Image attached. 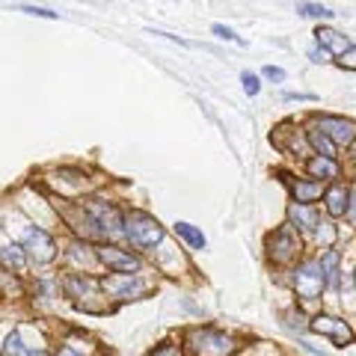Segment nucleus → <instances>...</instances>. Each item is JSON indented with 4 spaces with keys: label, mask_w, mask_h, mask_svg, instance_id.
Wrapping results in <instances>:
<instances>
[{
    "label": "nucleus",
    "mask_w": 356,
    "mask_h": 356,
    "mask_svg": "<svg viewBox=\"0 0 356 356\" xmlns=\"http://www.w3.org/2000/svg\"><path fill=\"white\" fill-rule=\"evenodd\" d=\"M303 252V241H300V232L294 226H280L267 235V259L273 264H294Z\"/></svg>",
    "instance_id": "7ed1b4c3"
},
{
    "label": "nucleus",
    "mask_w": 356,
    "mask_h": 356,
    "mask_svg": "<svg viewBox=\"0 0 356 356\" xmlns=\"http://www.w3.org/2000/svg\"><path fill=\"white\" fill-rule=\"evenodd\" d=\"M211 30H214V33H217V36H220V39H226V42H238V44H243V39H241V36H235V30H229V27H222V24H214V27H211Z\"/></svg>",
    "instance_id": "393cba45"
},
{
    "label": "nucleus",
    "mask_w": 356,
    "mask_h": 356,
    "mask_svg": "<svg viewBox=\"0 0 356 356\" xmlns=\"http://www.w3.org/2000/svg\"><path fill=\"white\" fill-rule=\"evenodd\" d=\"M309 330L318 332V336H327L336 348H348V344H353V327L348 324L344 318H332V315H315L309 321Z\"/></svg>",
    "instance_id": "423d86ee"
},
{
    "label": "nucleus",
    "mask_w": 356,
    "mask_h": 356,
    "mask_svg": "<svg viewBox=\"0 0 356 356\" xmlns=\"http://www.w3.org/2000/svg\"><path fill=\"white\" fill-rule=\"evenodd\" d=\"M104 288L113 297H119V300H131V297H137V294H143V282L137 280V273H119V276H110V280L104 282Z\"/></svg>",
    "instance_id": "4468645a"
},
{
    "label": "nucleus",
    "mask_w": 356,
    "mask_h": 356,
    "mask_svg": "<svg viewBox=\"0 0 356 356\" xmlns=\"http://www.w3.org/2000/svg\"><path fill=\"white\" fill-rule=\"evenodd\" d=\"M184 348L191 356H235L241 344L220 330L211 327H193L184 336Z\"/></svg>",
    "instance_id": "f257e3e1"
},
{
    "label": "nucleus",
    "mask_w": 356,
    "mask_h": 356,
    "mask_svg": "<svg viewBox=\"0 0 356 356\" xmlns=\"http://www.w3.org/2000/svg\"><path fill=\"white\" fill-rule=\"evenodd\" d=\"M24 13L27 15H42V18H54L51 9H36V6H24Z\"/></svg>",
    "instance_id": "c756f323"
},
{
    "label": "nucleus",
    "mask_w": 356,
    "mask_h": 356,
    "mask_svg": "<svg viewBox=\"0 0 356 356\" xmlns=\"http://www.w3.org/2000/svg\"><path fill=\"white\" fill-rule=\"evenodd\" d=\"M3 356H27V348H24V341H21V332L18 330L9 332V339L3 344Z\"/></svg>",
    "instance_id": "5701e85b"
},
{
    "label": "nucleus",
    "mask_w": 356,
    "mask_h": 356,
    "mask_svg": "<svg viewBox=\"0 0 356 356\" xmlns=\"http://www.w3.org/2000/svg\"><path fill=\"white\" fill-rule=\"evenodd\" d=\"M149 356H181V350H178L175 344H158V348H154Z\"/></svg>",
    "instance_id": "bb28decb"
},
{
    "label": "nucleus",
    "mask_w": 356,
    "mask_h": 356,
    "mask_svg": "<svg viewBox=\"0 0 356 356\" xmlns=\"http://www.w3.org/2000/svg\"><path fill=\"white\" fill-rule=\"evenodd\" d=\"M0 261H3L6 267H15V270H21V267H24V247H18V243H13V247H3V250H0Z\"/></svg>",
    "instance_id": "412c9836"
},
{
    "label": "nucleus",
    "mask_w": 356,
    "mask_h": 356,
    "mask_svg": "<svg viewBox=\"0 0 356 356\" xmlns=\"http://www.w3.org/2000/svg\"><path fill=\"white\" fill-rule=\"evenodd\" d=\"M291 285H294V294L303 300V303H318L321 294H324V270H321V261L318 259H306L300 261L294 270H291Z\"/></svg>",
    "instance_id": "f03ea898"
},
{
    "label": "nucleus",
    "mask_w": 356,
    "mask_h": 356,
    "mask_svg": "<svg viewBox=\"0 0 356 356\" xmlns=\"http://www.w3.org/2000/svg\"><path fill=\"white\" fill-rule=\"evenodd\" d=\"M318 222H321V217L312 205H300V202L288 205V226H294L297 232H315Z\"/></svg>",
    "instance_id": "ddd939ff"
},
{
    "label": "nucleus",
    "mask_w": 356,
    "mask_h": 356,
    "mask_svg": "<svg viewBox=\"0 0 356 356\" xmlns=\"http://www.w3.org/2000/svg\"><path fill=\"white\" fill-rule=\"evenodd\" d=\"M65 291H69V297L77 300V306L95 312L92 303H89V297H98V282H95V280H89V276H81V273L65 276Z\"/></svg>",
    "instance_id": "9d476101"
},
{
    "label": "nucleus",
    "mask_w": 356,
    "mask_h": 356,
    "mask_svg": "<svg viewBox=\"0 0 356 356\" xmlns=\"http://www.w3.org/2000/svg\"><path fill=\"white\" fill-rule=\"evenodd\" d=\"M306 140H309V146H312V152H315V154H324V158H339V146L318 125H312L306 131Z\"/></svg>",
    "instance_id": "a211bd4d"
},
{
    "label": "nucleus",
    "mask_w": 356,
    "mask_h": 356,
    "mask_svg": "<svg viewBox=\"0 0 356 356\" xmlns=\"http://www.w3.org/2000/svg\"><path fill=\"white\" fill-rule=\"evenodd\" d=\"M57 356H83V353H77L74 348H60V353Z\"/></svg>",
    "instance_id": "2f4dec72"
},
{
    "label": "nucleus",
    "mask_w": 356,
    "mask_h": 356,
    "mask_svg": "<svg viewBox=\"0 0 356 356\" xmlns=\"http://www.w3.org/2000/svg\"><path fill=\"white\" fill-rule=\"evenodd\" d=\"M336 238H339V229L332 226L330 220H321V222H318V229H315V241H318L324 250H332Z\"/></svg>",
    "instance_id": "aec40b11"
},
{
    "label": "nucleus",
    "mask_w": 356,
    "mask_h": 356,
    "mask_svg": "<svg viewBox=\"0 0 356 356\" xmlns=\"http://www.w3.org/2000/svg\"><path fill=\"white\" fill-rule=\"evenodd\" d=\"M24 252L30 255L33 261L44 264V261H51L54 255H57V243H54V238L44 229H30L24 235Z\"/></svg>",
    "instance_id": "1a4fd4ad"
},
{
    "label": "nucleus",
    "mask_w": 356,
    "mask_h": 356,
    "mask_svg": "<svg viewBox=\"0 0 356 356\" xmlns=\"http://www.w3.org/2000/svg\"><path fill=\"white\" fill-rule=\"evenodd\" d=\"M324 205H327L330 217H344L348 214V205H350V187L341 181H332L324 193Z\"/></svg>",
    "instance_id": "f8f14e48"
},
{
    "label": "nucleus",
    "mask_w": 356,
    "mask_h": 356,
    "mask_svg": "<svg viewBox=\"0 0 356 356\" xmlns=\"http://www.w3.org/2000/svg\"><path fill=\"white\" fill-rule=\"evenodd\" d=\"M348 220L356 226V184L350 187V205H348Z\"/></svg>",
    "instance_id": "c85d7f7f"
},
{
    "label": "nucleus",
    "mask_w": 356,
    "mask_h": 356,
    "mask_svg": "<svg viewBox=\"0 0 356 356\" xmlns=\"http://www.w3.org/2000/svg\"><path fill=\"white\" fill-rule=\"evenodd\" d=\"M125 235L134 247L149 250L163 241V226L146 211H131V214H125Z\"/></svg>",
    "instance_id": "20e7f679"
},
{
    "label": "nucleus",
    "mask_w": 356,
    "mask_h": 356,
    "mask_svg": "<svg viewBox=\"0 0 356 356\" xmlns=\"http://www.w3.org/2000/svg\"><path fill=\"white\" fill-rule=\"evenodd\" d=\"M315 125L327 134V137L336 143V146H353L356 143V122L341 119V116H318Z\"/></svg>",
    "instance_id": "0eeeda50"
},
{
    "label": "nucleus",
    "mask_w": 356,
    "mask_h": 356,
    "mask_svg": "<svg viewBox=\"0 0 356 356\" xmlns=\"http://www.w3.org/2000/svg\"><path fill=\"white\" fill-rule=\"evenodd\" d=\"M339 65H341V69H353V72H356V44H353L348 54H341V57H339Z\"/></svg>",
    "instance_id": "a878e982"
},
{
    "label": "nucleus",
    "mask_w": 356,
    "mask_h": 356,
    "mask_svg": "<svg viewBox=\"0 0 356 356\" xmlns=\"http://www.w3.org/2000/svg\"><path fill=\"white\" fill-rule=\"evenodd\" d=\"M306 172L315 178V181H336L339 178V161L336 158H324V154H312L306 161Z\"/></svg>",
    "instance_id": "dca6fc26"
},
{
    "label": "nucleus",
    "mask_w": 356,
    "mask_h": 356,
    "mask_svg": "<svg viewBox=\"0 0 356 356\" xmlns=\"http://www.w3.org/2000/svg\"><path fill=\"white\" fill-rule=\"evenodd\" d=\"M350 154H353V161H356V143H353V146H350Z\"/></svg>",
    "instance_id": "473e14b6"
},
{
    "label": "nucleus",
    "mask_w": 356,
    "mask_h": 356,
    "mask_svg": "<svg viewBox=\"0 0 356 356\" xmlns=\"http://www.w3.org/2000/svg\"><path fill=\"white\" fill-rule=\"evenodd\" d=\"M175 235L178 238H181V241H187V247H191V250H205V235H202V232H199L196 226H191V222H175Z\"/></svg>",
    "instance_id": "6ab92c4d"
},
{
    "label": "nucleus",
    "mask_w": 356,
    "mask_h": 356,
    "mask_svg": "<svg viewBox=\"0 0 356 356\" xmlns=\"http://www.w3.org/2000/svg\"><path fill=\"white\" fill-rule=\"evenodd\" d=\"M241 83H243V89H247V95H259L261 83H259V77H255V74L243 72V74H241Z\"/></svg>",
    "instance_id": "b1692460"
},
{
    "label": "nucleus",
    "mask_w": 356,
    "mask_h": 356,
    "mask_svg": "<svg viewBox=\"0 0 356 356\" xmlns=\"http://www.w3.org/2000/svg\"><path fill=\"white\" fill-rule=\"evenodd\" d=\"M95 255H98V261L107 264L113 273H131L134 276V273H140V267H143L137 255H131L119 247H98Z\"/></svg>",
    "instance_id": "6e6552de"
},
{
    "label": "nucleus",
    "mask_w": 356,
    "mask_h": 356,
    "mask_svg": "<svg viewBox=\"0 0 356 356\" xmlns=\"http://www.w3.org/2000/svg\"><path fill=\"white\" fill-rule=\"evenodd\" d=\"M267 81H285V72L282 69H276V65H264V72H261Z\"/></svg>",
    "instance_id": "cd10ccee"
},
{
    "label": "nucleus",
    "mask_w": 356,
    "mask_h": 356,
    "mask_svg": "<svg viewBox=\"0 0 356 356\" xmlns=\"http://www.w3.org/2000/svg\"><path fill=\"white\" fill-rule=\"evenodd\" d=\"M315 42H318L321 51L336 54V57H341V54H348V51L353 48V42L344 36V33L332 30V27H318V30H315Z\"/></svg>",
    "instance_id": "9b49d317"
},
{
    "label": "nucleus",
    "mask_w": 356,
    "mask_h": 356,
    "mask_svg": "<svg viewBox=\"0 0 356 356\" xmlns=\"http://www.w3.org/2000/svg\"><path fill=\"white\" fill-rule=\"evenodd\" d=\"M297 13L306 15V18H332V15H336L330 6H324V3H309V0L297 3Z\"/></svg>",
    "instance_id": "4be33fe9"
},
{
    "label": "nucleus",
    "mask_w": 356,
    "mask_h": 356,
    "mask_svg": "<svg viewBox=\"0 0 356 356\" xmlns=\"http://www.w3.org/2000/svg\"><path fill=\"white\" fill-rule=\"evenodd\" d=\"M86 220L95 226V232H102V235H119V232H125L122 226H125V220H122V214L113 208L102 202V199H89L86 202Z\"/></svg>",
    "instance_id": "39448f33"
},
{
    "label": "nucleus",
    "mask_w": 356,
    "mask_h": 356,
    "mask_svg": "<svg viewBox=\"0 0 356 356\" xmlns=\"http://www.w3.org/2000/svg\"><path fill=\"white\" fill-rule=\"evenodd\" d=\"M309 60H312V63H327V51L312 48V51H309Z\"/></svg>",
    "instance_id": "7c9ffc66"
},
{
    "label": "nucleus",
    "mask_w": 356,
    "mask_h": 356,
    "mask_svg": "<svg viewBox=\"0 0 356 356\" xmlns=\"http://www.w3.org/2000/svg\"><path fill=\"white\" fill-rule=\"evenodd\" d=\"M324 193H327L324 181H315V178H297V181H291V196H294V202H300V205L318 202Z\"/></svg>",
    "instance_id": "2eb2a0df"
},
{
    "label": "nucleus",
    "mask_w": 356,
    "mask_h": 356,
    "mask_svg": "<svg viewBox=\"0 0 356 356\" xmlns=\"http://www.w3.org/2000/svg\"><path fill=\"white\" fill-rule=\"evenodd\" d=\"M318 261H321V270H324L327 288L330 291H339V285H341V252L339 250H327Z\"/></svg>",
    "instance_id": "f3484780"
}]
</instances>
